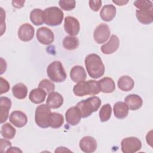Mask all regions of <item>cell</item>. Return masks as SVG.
I'll use <instances>...</instances> for the list:
<instances>
[{
	"mask_svg": "<svg viewBox=\"0 0 153 153\" xmlns=\"http://www.w3.org/2000/svg\"><path fill=\"white\" fill-rule=\"evenodd\" d=\"M138 8L136 11V16L139 22L144 25H149L153 22V4L151 1L137 0L133 3Z\"/></svg>",
	"mask_w": 153,
	"mask_h": 153,
	"instance_id": "1",
	"label": "cell"
},
{
	"mask_svg": "<svg viewBox=\"0 0 153 153\" xmlns=\"http://www.w3.org/2000/svg\"><path fill=\"white\" fill-rule=\"evenodd\" d=\"M85 66L90 77L97 79L105 73V66L100 56L96 54H90L86 56Z\"/></svg>",
	"mask_w": 153,
	"mask_h": 153,
	"instance_id": "2",
	"label": "cell"
},
{
	"mask_svg": "<svg viewBox=\"0 0 153 153\" xmlns=\"http://www.w3.org/2000/svg\"><path fill=\"white\" fill-rule=\"evenodd\" d=\"M101 103V100L99 97L92 96L79 102L76 105V107L79 109L81 118H87L97 111Z\"/></svg>",
	"mask_w": 153,
	"mask_h": 153,
	"instance_id": "3",
	"label": "cell"
},
{
	"mask_svg": "<svg viewBox=\"0 0 153 153\" xmlns=\"http://www.w3.org/2000/svg\"><path fill=\"white\" fill-rule=\"evenodd\" d=\"M73 91L76 96L82 97L86 95H96L99 94L100 91L98 81L88 80L78 82L74 86Z\"/></svg>",
	"mask_w": 153,
	"mask_h": 153,
	"instance_id": "4",
	"label": "cell"
},
{
	"mask_svg": "<svg viewBox=\"0 0 153 153\" xmlns=\"http://www.w3.org/2000/svg\"><path fill=\"white\" fill-rule=\"evenodd\" d=\"M63 16L62 10L57 7L47 8L43 11L44 23L51 26L60 25L63 19Z\"/></svg>",
	"mask_w": 153,
	"mask_h": 153,
	"instance_id": "5",
	"label": "cell"
},
{
	"mask_svg": "<svg viewBox=\"0 0 153 153\" xmlns=\"http://www.w3.org/2000/svg\"><path fill=\"white\" fill-rule=\"evenodd\" d=\"M47 74L49 78L56 82L64 81L67 76L63 65L59 61H54L50 63L47 68Z\"/></svg>",
	"mask_w": 153,
	"mask_h": 153,
	"instance_id": "6",
	"label": "cell"
},
{
	"mask_svg": "<svg viewBox=\"0 0 153 153\" xmlns=\"http://www.w3.org/2000/svg\"><path fill=\"white\" fill-rule=\"evenodd\" d=\"M50 108L47 104H42L35 109V121L36 124L41 128L50 127V119L51 114Z\"/></svg>",
	"mask_w": 153,
	"mask_h": 153,
	"instance_id": "7",
	"label": "cell"
},
{
	"mask_svg": "<svg viewBox=\"0 0 153 153\" xmlns=\"http://www.w3.org/2000/svg\"><path fill=\"white\" fill-rule=\"evenodd\" d=\"M121 151L124 153H134L142 148L141 141L136 137L131 136L123 139L121 142Z\"/></svg>",
	"mask_w": 153,
	"mask_h": 153,
	"instance_id": "8",
	"label": "cell"
},
{
	"mask_svg": "<svg viewBox=\"0 0 153 153\" xmlns=\"http://www.w3.org/2000/svg\"><path fill=\"white\" fill-rule=\"evenodd\" d=\"M111 31L109 26L105 23L99 25L94 30L93 38L97 44L105 42L109 38Z\"/></svg>",
	"mask_w": 153,
	"mask_h": 153,
	"instance_id": "9",
	"label": "cell"
},
{
	"mask_svg": "<svg viewBox=\"0 0 153 153\" xmlns=\"http://www.w3.org/2000/svg\"><path fill=\"white\" fill-rule=\"evenodd\" d=\"M36 38L38 41L44 45L51 44L54 39L53 32L47 27H41L36 30Z\"/></svg>",
	"mask_w": 153,
	"mask_h": 153,
	"instance_id": "10",
	"label": "cell"
},
{
	"mask_svg": "<svg viewBox=\"0 0 153 153\" xmlns=\"http://www.w3.org/2000/svg\"><path fill=\"white\" fill-rule=\"evenodd\" d=\"M64 29L65 32L71 36L78 34L80 29L79 21L72 16H67L65 18Z\"/></svg>",
	"mask_w": 153,
	"mask_h": 153,
	"instance_id": "11",
	"label": "cell"
},
{
	"mask_svg": "<svg viewBox=\"0 0 153 153\" xmlns=\"http://www.w3.org/2000/svg\"><path fill=\"white\" fill-rule=\"evenodd\" d=\"M35 30L33 27L29 23L22 25L18 29V37L24 42H27L32 39L34 36Z\"/></svg>",
	"mask_w": 153,
	"mask_h": 153,
	"instance_id": "12",
	"label": "cell"
},
{
	"mask_svg": "<svg viewBox=\"0 0 153 153\" xmlns=\"http://www.w3.org/2000/svg\"><path fill=\"white\" fill-rule=\"evenodd\" d=\"M79 146L81 150L84 152L91 153L97 149V142L94 137L86 136L80 140Z\"/></svg>",
	"mask_w": 153,
	"mask_h": 153,
	"instance_id": "13",
	"label": "cell"
},
{
	"mask_svg": "<svg viewBox=\"0 0 153 153\" xmlns=\"http://www.w3.org/2000/svg\"><path fill=\"white\" fill-rule=\"evenodd\" d=\"M10 122L18 128L24 127L27 122V118L26 115L20 111H14L12 112L9 117Z\"/></svg>",
	"mask_w": 153,
	"mask_h": 153,
	"instance_id": "14",
	"label": "cell"
},
{
	"mask_svg": "<svg viewBox=\"0 0 153 153\" xmlns=\"http://www.w3.org/2000/svg\"><path fill=\"white\" fill-rule=\"evenodd\" d=\"M120 45V40L115 35H112L109 40L102 45L101 51L105 54H111L115 52Z\"/></svg>",
	"mask_w": 153,
	"mask_h": 153,
	"instance_id": "15",
	"label": "cell"
},
{
	"mask_svg": "<svg viewBox=\"0 0 153 153\" xmlns=\"http://www.w3.org/2000/svg\"><path fill=\"white\" fill-rule=\"evenodd\" d=\"M66 122L71 126H76L81 121V114L79 109L75 106L69 108L65 113Z\"/></svg>",
	"mask_w": 153,
	"mask_h": 153,
	"instance_id": "16",
	"label": "cell"
},
{
	"mask_svg": "<svg viewBox=\"0 0 153 153\" xmlns=\"http://www.w3.org/2000/svg\"><path fill=\"white\" fill-rule=\"evenodd\" d=\"M63 103V98L62 96L56 91H53L48 94L46 100V104L53 109L60 108Z\"/></svg>",
	"mask_w": 153,
	"mask_h": 153,
	"instance_id": "17",
	"label": "cell"
},
{
	"mask_svg": "<svg viewBox=\"0 0 153 153\" xmlns=\"http://www.w3.org/2000/svg\"><path fill=\"white\" fill-rule=\"evenodd\" d=\"M125 103L128 109L132 111H136L140 108L143 104L142 99L138 95L132 94L128 95L124 99Z\"/></svg>",
	"mask_w": 153,
	"mask_h": 153,
	"instance_id": "18",
	"label": "cell"
},
{
	"mask_svg": "<svg viewBox=\"0 0 153 153\" xmlns=\"http://www.w3.org/2000/svg\"><path fill=\"white\" fill-rule=\"evenodd\" d=\"M11 106V101L9 98L3 96L0 97V114L1 123H4L7 121L8 117V112Z\"/></svg>",
	"mask_w": 153,
	"mask_h": 153,
	"instance_id": "19",
	"label": "cell"
},
{
	"mask_svg": "<svg viewBox=\"0 0 153 153\" xmlns=\"http://www.w3.org/2000/svg\"><path fill=\"white\" fill-rule=\"evenodd\" d=\"M71 79L75 82L84 81L87 78V74L84 68L79 65L74 66L70 72Z\"/></svg>",
	"mask_w": 153,
	"mask_h": 153,
	"instance_id": "20",
	"label": "cell"
},
{
	"mask_svg": "<svg viewBox=\"0 0 153 153\" xmlns=\"http://www.w3.org/2000/svg\"><path fill=\"white\" fill-rule=\"evenodd\" d=\"M116 12V7L114 5H105L100 10V17L103 21L110 22L115 17Z\"/></svg>",
	"mask_w": 153,
	"mask_h": 153,
	"instance_id": "21",
	"label": "cell"
},
{
	"mask_svg": "<svg viewBox=\"0 0 153 153\" xmlns=\"http://www.w3.org/2000/svg\"><path fill=\"white\" fill-rule=\"evenodd\" d=\"M98 84L100 91L105 93H110L113 92L115 89V84L114 80L109 77H104L98 81Z\"/></svg>",
	"mask_w": 153,
	"mask_h": 153,
	"instance_id": "22",
	"label": "cell"
},
{
	"mask_svg": "<svg viewBox=\"0 0 153 153\" xmlns=\"http://www.w3.org/2000/svg\"><path fill=\"white\" fill-rule=\"evenodd\" d=\"M47 93L41 88H36L30 91L29 98V100L35 104L42 103L45 99Z\"/></svg>",
	"mask_w": 153,
	"mask_h": 153,
	"instance_id": "23",
	"label": "cell"
},
{
	"mask_svg": "<svg viewBox=\"0 0 153 153\" xmlns=\"http://www.w3.org/2000/svg\"><path fill=\"white\" fill-rule=\"evenodd\" d=\"M114 116L118 119L125 118L128 114V108L123 102H118L114 105Z\"/></svg>",
	"mask_w": 153,
	"mask_h": 153,
	"instance_id": "24",
	"label": "cell"
},
{
	"mask_svg": "<svg viewBox=\"0 0 153 153\" xmlns=\"http://www.w3.org/2000/svg\"><path fill=\"white\" fill-rule=\"evenodd\" d=\"M118 88L124 91H128L131 90L134 85L133 79L129 76L124 75L121 76L118 80Z\"/></svg>",
	"mask_w": 153,
	"mask_h": 153,
	"instance_id": "25",
	"label": "cell"
},
{
	"mask_svg": "<svg viewBox=\"0 0 153 153\" xmlns=\"http://www.w3.org/2000/svg\"><path fill=\"white\" fill-rule=\"evenodd\" d=\"M13 96L18 99L26 98L27 94V88L23 83L19 82L15 84L12 88Z\"/></svg>",
	"mask_w": 153,
	"mask_h": 153,
	"instance_id": "26",
	"label": "cell"
},
{
	"mask_svg": "<svg viewBox=\"0 0 153 153\" xmlns=\"http://www.w3.org/2000/svg\"><path fill=\"white\" fill-rule=\"evenodd\" d=\"M79 44L78 39L73 36H66L63 40V46L68 50H75L78 48Z\"/></svg>",
	"mask_w": 153,
	"mask_h": 153,
	"instance_id": "27",
	"label": "cell"
},
{
	"mask_svg": "<svg viewBox=\"0 0 153 153\" xmlns=\"http://www.w3.org/2000/svg\"><path fill=\"white\" fill-rule=\"evenodd\" d=\"M30 20L36 26L41 25L44 23L43 11L39 8L32 10L30 13Z\"/></svg>",
	"mask_w": 153,
	"mask_h": 153,
	"instance_id": "28",
	"label": "cell"
},
{
	"mask_svg": "<svg viewBox=\"0 0 153 153\" xmlns=\"http://www.w3.org/2000/svg\"><path fill=\"white\" fill-rule=\"evenodd\" d=\"M64 123V118L59 113L52 112L50 119V127L53 128L60 127Z\"/></svg>",
	"mask_w": 153,
	"mask_h": 153,
	"instance_id": "29",
	"label": "cell"
},
{
	"mask_svg": "<svg viewBox=\"0 0 153 153\" xmlns=\"http://www.w3.org/2000/svg\"><path fill=\"white\" fill-rule=\"evenodd\" d=\"M1 133L4 138L11 139L15 136L16 130L10 123H7L2 126Z\"/></svg>",
	"mask_w": 153,
	"mask_h": 153,
	"instance_id": "30",
	"label": "cell"
},
{
	"mask_svg": "<svg viewBox=\"0 0 153 153\" xmlns=\"http://www.w3.org/2000/svg\"><path fill=\"white\" fill-rule=\"evenodd\" d=\"M112 114V108L109 103L103 105L99 111V118L102 122L108 121Z\"/></svg>",
	"mask_w": 153,
	"mask_h": 153,
	"instance_id": "31",
	"label": "cell"
},
{
	"mask_svg": "<svg viewBox=\"0 0 153 153\" xmlns=\"http://www.w3.org/2000/svg\"><path fill=\"white\" fill-rule=\"evenodd\" d=\"M38 87L44 90L47 93V94H49L54 91L55 85L51 81L47 79H44L41 80L39 83Z\"/></svg>",
	"mask_w": 153,
	"mask_h": 153,
	"instance_id": "32",
	"label": "cell"
},
{
	"mask_svg": "<svg viewBox=\"0 0 153 153\" xmlns=\"http://www.w3.org/2000/svg\"><path fill=\"white\" fill-rule=\"evenodd\" d=\"M59 5L62 9L65 11H71L75 8L76 2L74 0H60Z\"/></svg>",
	"mask_w": 153,
	"mask_h": 153,
	"instance_id": "33",
	"label": "cell"
},
{
	"mask_svg": "<svg viewBox=\"0 0 153 153\" xmlns=\"http://www.w3.org/2000/svg\"><path fill=\"white\" fill-rule=\"evenodd\" d=\"M0 84H1V87H0L1 94H2L3 93H5L8 91L10 89V84L8 82L6 79H4L2 77H0Z\"/></svg>",
	"mask_w": 153,
	"mask_h": 153,
	"instance_id": "34",
	"label": "cell"
},
{
	"mask_svg": "<svg viewBox=\"0 0 153 153\" xmlns=\"http://www.w3.org/2000/svg\"><path fill=\"white\" fill-rule=\"evenodd\" d=\"M11 146V143L4 139H1L0 140V148L1 152H6V151Z\"/></svg>",
	"mask_w": 153,
	"mask_h": 153,
	"instance_id": "35",
	"label": "cell"
},
{
	"mask_svg": "<svg viewBox=\"0 0 153 153\" xmlns=\"http://www.w3.org/2000/svg\"><path fill=\"white\" fill-rule=\"evenodd\" d=\"M90 8L93 11H98L102 6V1L96 0V1H89L88 2Z\"/></svg>",
	"mask_w": 153,
	"mask_h": 153,
	"instance_id": "36",
	"label": "cell"
},
{
	"mask_svg": "<svg viewBox=\"0 0 153 153\" xmlns=\"http://www.w3.org/2000/svg\"><path fill=\"white\" fill-rule=\"evenodd\" d=\"M25 2V1H13L12 4L13 7L17 8H20L23 7Z\"/></svg>",
	"mask_w": 153,
	"mask_h": 153,
	"instance_id": "37",
	"label": "cell"
},
{
	"mask_svg": "<svg viewBox=\"0 0 153 153\" xmlns=\"http://www.w3.org/2000/svg\"><path fill=\"white\" fill-rule=\"evenodd\" d=\"M7 65L6 63V62L2 59V58H1V74L2 75L7 69V65Z\"/></svg>",
	"mask_w": 153,
	"mask_h": 153,
	"instance_id": "38",
	"label": "cell"
},
{
	"mask_svg": "<svg viewBox=\"0 0 153 153\" xmlns=\"http://www.w3.org/2000/svg\"><path fill=\"white\" fill-rule=\"evenodd\" d=\"M6 152H22V151L20 150L17 147H12L11 146L7 151Z\"/></svg>",
	"mask_w": 153,
	"mask_h": 153,
	"instance_id": "39",
	"label": "cell"
},
{
	"mask_svg": "<svg viewBox=\"0 0 153 153\" xmlns=\"http://www.w3.org/2000/svg\"><path fill=\"white\" fill-rule=\"evenodd\" d=\"M112 2L118 5H124L128 2V1H112Z\"/></svg>",
	"mask_w": 153,
	"mask_h": 153,
	"instance_id": "40",
	"label": "cell"
},
{
	"mask_svg": "<svg viewBox=\"0 0 153 153\" xmlns=\"http://www.w3.org/2000/svg\"><path fill=\"white\" fill-rule=\"evenodd\" d=\"M64 151H71L69 150V149H68L66 148H65V147H62V146L58 147V148H57V149L55 150V152H64Z\"/></svg>",
	"mask_w": 153,
	"mask_h": 153,
	"instance_id": "41",
	"label": "cell"
}]
</instances>
